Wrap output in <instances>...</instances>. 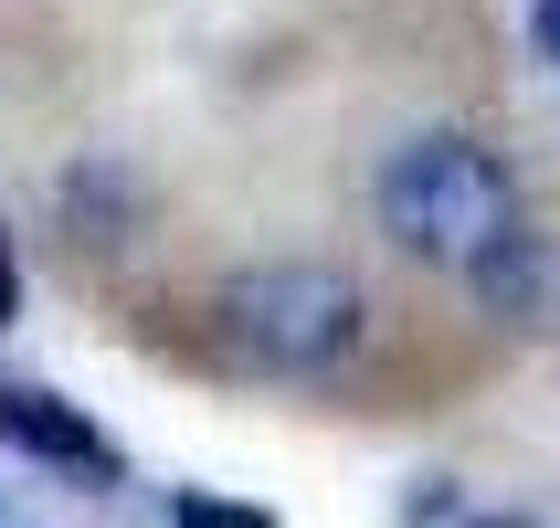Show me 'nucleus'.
Returning <instances> with one entry per match:
<instances>
[{
    "instance_id": "10",
    "label": "nucleus",
    "mask_w": 560,
    "mask_h": 528,
    "mask_svg": "<svg viewBox=\"0 0 560 528\" xmlns=\"http://www.w3.org/2000/svg\"><path fill=\"white\" fill-rule=\"evenodd\" d=\"M539 54L560 63V0H539Z\"/></svg>"
},
{
    "instance_id": "4",
    "label": "nucleus",
    "mask_w": 560,
    "mask_h": 528,
    "mask_svg": "<svg viewBox=\"0 0 560 528\" xmlns=\"http://www.w3.org/2000/svg\"><path fill=\"white\" fill-rule=\"evenodd\" d=\"M455 275H466V296H476L487 317H508V328H539V339L560 328V233H539V222L487 233Z\"/></svg>"
},
{
    "instance_id": "6",
    "label": "nucleus",
    "mask_w": 560,
    "mask_h": 528,
    "mask_svg": "<svg viewBox=\"0 0 560 528\" xmlns=\"http://www.w3.org/2000/svg\"><path fill=\"white\" fill-rule=\"evenodd\" d=\"M170 528H276V507L212 497V486H170Z\"/></svg>"
},
{
    "instance_id": "3",
    "label": "nucleus",
    "mask_w": 560,
    "mask_h": 528,
    "mask_svg": "<svg viewBox=\"0 0 560 528\" xmlns=\"http://www.w3.org/2000/svg\"><path fill=\"white\" fill-rule=\"evenodd\" d=\"M0 455H32V466H63V476H95V486H117V476H127L117 434H106L85 402L43 391V380H0Z\"/></svg>"
},
{
    "instance_id": "8",
    "label": "nucleus",
    "mask_w": 560,
    "mask_h": 528,
    "mask_svg": "<svg viewBox=\"0 0 560 528\" xmlns=\"http://www.w3.org/2000/svg\"><path fill=\"white\" fill-rule=\"evenodd\" d=\"M22 317V254H11V222H0V328Z\"/></svg>"
},
{
    "instance_id": "1",
    "label": "nucleus",
    "mask_w": 560,
    "mask_h": 528,
    "mask_svg": "<svg viewBox=\"0 0 560 528\" xmlns=\"http://www.w3.org/2000/svg\"><path fill=\"white\" fill-rule=\"evenodd\" d=\"M212 339L265 380H328L349 349L371 339V296H360L349 265H307V254L244 265L212 296Z\"/></svg>"
},
{
    "instance_id": "5",
    "label": "nucleus",
    "mask_w": 560,
    "mask_h": 528,
    "mask_svg": "<svg viewBox=\"0 0 560 528\" xmlns=\"http://www.w3.org/2000/svg\"><path fill=\"white\" fill-rule=\"evenodd\" d=\"M63 222H74V244H127V222H138V180L127 169H106V159H85V169H63Z\"/></svg>"
},
{
    "instance_id": "9",
    "label": "nucleus",
    "mask_w": 560,
    "mask_h": 528,
    "mask_svg": "<svg viewBox=\"0 0 560 528\" xmlns=\"http://www.w3.org/2000/svg\"><path fill=\"white\" fill-rule=\"evenodd\" d=\"M455 528H550V518H529V507H498V518H455Z\"/></svg>"
},
{
    "instance_id": "7",
    "label": "nucleus",
    "mask_w": 560,
    "mask_h": 528,
    "mask_svg": "<svg viewBox=\"0 0 560 528\" xmlns=\"http://www.w3.org/2000/svg\"><path fill=\"white\" fill-rule=\"evenodd\" d=\"M423 518H455V476H423V497H402V528H423Z\"/></svg>"
},
{
    "instance_id": "2",
    "label": "nucleus",
    "mask_w": 560,
    "mask_h": 528,
    "mask_svg": "<svg viewBox=\"0 0 560 528\" xmlns=\"http://www.w3.org/2000/svg\"><path fill=\"white\" fill-rule=\"evenodd\" d=\"M371 212H381V233H392L402 254L466 265L487 233L518 222V169H508L487 138H466V127H423V138H402V149L381 159Z\"/></svg>"
}]
</instances>
